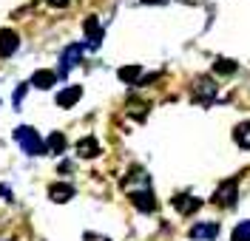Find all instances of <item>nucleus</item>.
Returning a JSON list of instances; mask_svg holds the SVG:
<instances>
[{
    "mask_svg": "<svg viewBox=\"0 0 250 241\" xmlns=\"http://www.w3.org/2000/svg\"><path fill=\"white\" fill-rule=\"evenodd\" d=\"M48 6H54V9H62V6H68V0H46Z\"/></svg>",
    "mask_w": 250,
    "mask_h": 241,
    "instance_id": "obj_20",
    "label": "nucleus"
},
{
    "mask_svg": "<svg viewBox=\"0 0 250 241\" xmlns=\"http://www.w3.org/2000/svg\"><path fill=\"white\" fill-rule=\"evenodd\" d=\"M233 241H250V222H242L233 227Z\"/></svg>",
    "mask_w": 250,
    "mask_h": 241,
    "instance_id": "obj_18",
    "label": "nucleus"
},
{
    "mask_svg": "<svg viewBox=\"0 0 250 241\" xmlns=\"http://www.w3.org/2000/svg\"><path fill=\"white\" fill-rule=\"evenodd\" d=\"M83 29H85V37H88V46L91 48L100 46V40H103V26H100V20H97V17H85Z\"/></svg>",
    "mask_w": 250,
    "mask_h": 241,
    "instance_id": "obj_10",
    "label": "nucleus"
},
{
    "mask_svg": "<svg viewBox=\"0 0 250 241\" xmlns=\"http://www.w3.org/2000/svg\"><path fill=\"white\" fill-rule=\"evenodd\" d=\"M213 202L222 207H236V179H225L219 185V190L213 193Z\"/></svg>",
    "mask_w": 250,
    "mask_h": 241,
    "instance_id": "obj_3",
    "label": "nucleus"
},
{
    "mask_svg": "<svg viewBox=\"0 0 250 241\" xmlns=\"http://www.w3.org/2000/svg\"><path fill=\"white\" fill-rule=\"evenodd\" d=\"M236 68H239V65H236L233 60H228V57H219L216 63H213V71H216V74H222V77L236 74Z\"/></svg>",
    "mask_w": 250,
    "mask_h": 241,
    "instance_id": "obj_17",
    "label": "nucleus"
},
{
    "mask_svg": "<svg viewBox=\"0 0 250 241\" xmlns=\"http://www.w3.org/2000/svg\"><path fill=\"white\" fill-rule=\"evenodd\" d=\"M83 239H85V241H108V239H105V236H94V233H85Z\"/></svg>",
    "mask_w": 250,
    "mask_h": 241,
    "instance_id": "obj_21",
    "label": "nucleus"
},
{
    "mask_svg": "<svg viewBox=\"0 0 250 241\" xmlns=\"http://www.w3.org/2000/svg\"><path fill=\"white\" fill-rule=\"evenodd\" d=\"M213 94H216V82L213 80H199L196 82V99H199V102H210V99H213Z\"/></svg>",
    "mask_w": 250,
    "mask_h": 241,
    "instance_id": "obj_13",
    "label": "nucleus"
},
{
    "mask_svg": "<svg viewBox=\"0 0 250 241\" xmlns=\"http://www.w3.org/2000/svg\"><path fill=\"white\" fill-rule=\"evenodd\" d=\"M233 139H236V145H239V148L250 150V122H242V125H236Z\"/></svg>",
    "mask_w": 250,
    "mask_h": 241,
    "instance_id": "obj_16",
    "label": "nucleus"
},
{
    "mask_svg": "<svg viewBox=\"0 0 250 241\" xmlns=\"http://www.w3.org/2000/svg\"><path fill=\"white\" fill-rule=\"evenodd\" d=\"M0 196H6V199H9V202H12V190H9V187H6V185H0Z\"/></svg>",
    "mask_w": 250,
    "mask_h": 241,
    "instance_id": "obj_22",
    "label": "nucleus"
},
{
    "mask_svg": "<svg viewBox=\"0 0 250 241\" xmlns=\"http://www.w3.org/2000/svg\"><path fill=\"white\" fill-rule=\"evenodd\" d=\"M140 74H142V65H140V63L123 65V68L117 71V77H120L123 82H128V85H131V82H140Z\"/></svg>",
    "mask_w": 250,
    "mask_h": 241,
    "instance_id": "obj_14",
    "label": "nucleus"
},
{
    "mask_svg": "<svg viewBox=\"0 0 250 241\" xmlns=\"http://www.w3.org/2000/svg\"><path fill=\"white\" fill-rule=\"evenodd\" d=\"M216 236H219L216 222H202V224L190 227V239H216Z\"/></svg>",
    "mask_w": 250,
    "mask_h": 241,
    "instance_id": "obj_12",
    "label": "nucleus"
},
{
    "mask_svg": "<svg viewBox=\"0 0 250 241\" xmlns=\"http://www.w3.org/2000/svg\"><path fill=\"white\" fill-rule=\"evenodd\" d=\"M48 199H51L54 204H65V202L74 199V187H71L68 182H54V185L48 187Z\"/></svg>",
    "mask_w": 250,
    "mask_h": 241,
    "instance_id": "obj_5",
    "label": "nucleus"
},
{
    "mask_svg": "<svg viewBox=\"0 0 250 241\" xmlns=\"http://www.w3.org/2000/svg\"><path fill=\"white\" fill-rule=\"evenodd\" d=\"M62 150H65V136L60 130H51L46 139V153H62Z\"/></svg>",
    "mask_w": 250,
    "mask_h": 241,
    "instance_id": "obj_15",
    "label": "nucleus"
},
{
    "mask_svg": "<svg viewBox=\"0 0 250 241\" xmlns=\"http://www.w3.org/2000/svg\"><path fill=\"white\" fill-rule=\"evenodd\" d=\"M17 48H20V37H17V32L3 29V32H0V57H12Z\"/></svg>",
    "mask_w": 250,
    "mask_h": 241,
    "instance_id": "obj_6",
    "label": "nucleus"
},
{
    "mask_svg": "<svg viewBox=\"0 0 250 241\" xmlns=\"http://www.w3.org/2000/svg\"><path fill=\"white\" fill-rule=\"evenodd\" d=\"M77 156L80 159H94V156H100V142H97L94 136H83L77 142Z\"/></svg>",
    "mask_w": 250,
    "mask_h": 241,
    "instance_id": "obj_11",
    "label": "nucleus"
},
{
    "mask_svg": "<svg viewBox=\"0 0 250 241\" xmlns=\"http://www.w3.org/2000/svg\"><path fill=\"white\" fill-rule=\"evenodd\" d=\"M26 91H29V82H23V85H20V88L15 91V96H12V99H15V108L20 105V102H23V96H26Z\"/></svg>",
    "mask_w": 250,
    "mask_h": 241,
    "instance_id": "obj_19",
    "label": "nucleus"
},
{
    "mask_svg": "<svg viewBox=\"0 0 250 241\" xmlns=\"http://www.w3.org/2000/svg\"><path fill=\"white\" fill-rule=\"evenodd\" d=\"M60 80L57 77V71H48V68H40V71H34V77H31L29 85H34V88H40V91H48L54 82Z\"/></svg>",
    "mask_w": 250,
    "mask_h": 241,
    "instance_id": "obj_7",
    "label": "nucleus"
},
{
    "mask_svg": "<svg viewBox=\"0 0 250 241\" xmlns=\"http://www.w3.org/2000/svg\"><path fill=\"white\" fill-rule=\"evenodd\" d=\"M131 204L140 210V213H154L156 210L154 190H151V187H145V190H134L131 193Z\"/></svg>",
    "mask_w": 250,
    "mask_h": 241,
    "instance_id": "obj_4",
    "label": "nucleus"
},
{
    "mask_svg": "<svg viewBox=\"0 0 250 241\" xmlns=\"http://www.w3.org/2000/svg\"><path fill=\"white\" fill-rule=\"evenodd\" d=\"M15 142L23 148V153H29V156H43L46 153V142L40 139V133L29 125H20L15 130Z\"/></svg>",
    "mask_w": 250,
    "mask_h": 241,
    "instance_id": "obj_1",
    "label": "nucleus"
},
{
    "mask_svg": "<svg viewBox=\"0 0 250 241\" xmlns=\"http://www.w3.org/2000/svg\"><path fill=\"white\" fill-rule=\"evenodd\" d=\"M173 207L179 210L182 216H190V213H196V210L202 207V199H193V196H173Z\"/></svg>",
    "mask_w": 250,
    "mask_h": 241,
    "instance_id": "obj_9",
    "label": "nucleus"
},
{
    "mask_svg": "<svg viewBox=\"0 0 250 241\" xmlns=\"http://www.w3.org/2000/svg\"><path fill=\"white\" fill-rule=\"evenodd\" d=\"M83 51H85V43H74V46H68L62 51L60 57V68H57V77H65L74 65L80 63V57H83Z\"/></svg>",
    "mask_w": 250,
    "mask_h": 241,
    "instance_id": "obj_2",
    "label": "nucleus"
},
{
    "mask_svg": "<svg viewBox=\"0 0 250 241\" xmlns=\"http://www.w3.org/2000/svg\"><path fill=\"white\" fill-rule=\"evenodd\" d=\"M80 96H83V85H68V88H62L57 94V105L60 108H71V105L80 102Z\"/></svg>",
    "mask_w": 250,
    "mask_h": 241,
    "instance_id": "obj_8",
    "label": "nucleus"
},
{
    "mask_svg": "<svg viewBox=\"0 0 250 241\" xmlns=\"http://www.w3.org/2000/svg\"><path fill=\"white\" fill-rule=\"evenodd\" d=\"M142 3H156V0H142Z\"/></svg>",
    "mask_w": 250,
    "mask_h": 241,
    "instance_id": "obj_23",
    "label": "nucleus"
}]
</instances>
